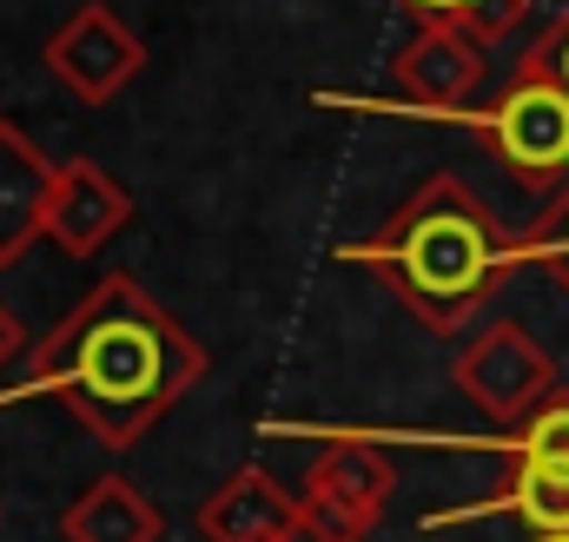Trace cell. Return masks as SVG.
Here are the masks:
<instances>
[{"label":"cell","mask_w":569,"mask_h":542,"mask_svg":"<svg viewBox=\"0 0 569 542\" xmlns=\"http://www.w3.org/2000/svg\"><path fill=\"white\" fill-rule=\"evenodd\" d=\"M199 536L206 542H284V536H305L298 490H284L279 476H266L259 463H246V470H232V476L199 503Z\"/></svg>","instance_id":"9c48e42d"},{"label":"cell","mask_w":569,"mask_h":542,"mask_svg":"<svg viewBox=\"0 0 569 542\" xmlns=\"http://www.w3.org/2000/svg\"><path fill=\"white\" fill-rule=\"evenodd\" d=\"M523 265L550 271L569 291V185L543 199V212H537L523 232H510V271H523Z\"/></svg>","instance_id":"4fadbf2b"},{"label":"cell","mask_w":569,"mask_h":542,"mask_svg":"<svg viewBox=\"0 0 569 542\" xmlns=\"http://www.w3.org/2000/svg\"><path fill=\"white\" fill-rule=\"evenodd\" d=\"M20 351H27V324H20V318H13V311L0 304V371H7V364H13Z\"/></svg>","instance_id":"2e32d148"},{"label":"cell","mask_w":569,"mask_h":542,"mask_svg":"<svg viewBox=\"0 0 569 542\" xmlns=\"http://www.w3.org/2000/svg\"><path fill=\"white\" fill-rule=\"evenodd\" d=\"M503 456L510 463H543V470H569V391H557L530 423L503 430Z\"/></svg>","instance_id":"5bb4252c"},{"label":"cell","mask_w":569,"mask_h":542,"mask_svg":"<svg viewBox=\"0 0 569 542\" xmlns=\"http://www.w3.org/2000/svg\"><path fill=\"white\" fill-rule=\"evenodd\" d=\"M133 225V192L100 165V159H67L53 179V205H47V239L67 259H100L120 232Z\"/></svg>","instance_id":"ba28073f"},{"label":"cell","mask_w":569,"mask_h":542,"mask_svg":"<svg viewBox=\"0 0 569 542\" xmlns=\"http://www.w3.org/2000/svg\"><path fill=\"white\" fill-rule=\"evenodd\" d=\"M470 133L483 139V152L523 185V192H563L569 185V93L517 60V73L497 87L490 113L470 120Z\"/></svg>","instance_id":"3957f363"},{"label":"cell","mask_w":569,"mask_h":542,"mask_svg":"<svg viewBox=\"0 0 569 542\" xmlns=\"http://www.w3.org/2000/svg\"><path fill=\"white\" fill-rule=\"evenodd\" d=\"M477 516H510V523H523L530 536H569V470L510 463V483H503V490H490L483 503H463V510H437V516H425V530L477 523Z\"/></svg>","instance_id":"8fae6325"},{"label":"cell","mask_w":569,"mask_h":542,"mask_svg":"<svg viewBox=\"0 0 569 542\" xmlns=\"http://www.w3.org/2000/svg\"><path fill=\"white\" fill-rule=\"evenodd\" d=\"M284 542H311V536H284Z\"/></svg>","instance_id":"d6986e66"},{"label":"cell","mask_w":569,"mask_h":542,"mask_svg":"<svg viewBox=\"0 0 569 542\" xmlns=\"http://www.w3.org/2000/svg\"><path fill=\"white\" fill-rule=\"evenodd\" d=\"M166 516L127 476H93L67 510H60V542H159Z\"/></svg>","instance_id":"7c38bea8"},{"label":"cell","mask_w":569,"mask_h":542,"mask_svg":"<svg viewBox=\"0 0 569 542\" xmlns=\"http://www.w3.org/2000/svg\"><path fill=\"white\" fill-rule=\"evenodd\" d=\"M40 67L53 73V87H60L67 100L107 107V100H120V93L146 73V40L107 7V0H87V7H73V13L47 33Z\"/></svg>","instance_id":"8992f818"},{"label":"cell","mask_w":569,"mask_h":542,"mask_svg":"<svg viewBox=\"0 0 569 542\" xmlns=\"http://www.w3.org/2000/svg\"><path fill=\"white\" fill-rule=\"evenodd\" d=\"M405 7H411L418 20H450V27H457V20H463L477 0H405Z\"/></svg>","instance_id":"e0dca14e"},{"label":"cell","mask_w":569,"mask_h":542,"mask_svg":"<svg viewBox=\"0 0 569 542\" xmlns=\"http://www.w3.org/2000/svg\"><path fill=\"white\" fill-rule=\"evenodd\" d=\"M530 542H569V536H530Z\"/></svg>","instance_id":"ac0fdd59"},{"label":"cell","mask_w":569,"mask_h":542,"mask_svg":"<svg viewBox=\"0 0 569 542\" xmlns=\"http://www.w3.org/2000/svg\"><path fill=\"white\" fill-rule=\"evenodd\" d=\"M477 87H483V47L463 27H450V20H425L411 33V47L391 60V100L411 107V113L463 120Z\"/></svg>","instance_id":"52a82bcc"},{"label":"cell","mask_w":569,"mask_h":542,"mask_svg":"<svg viewBox=\"0 0 569 542\" xmlns=\"http://www.w3.org/2000/svg\"><path fill=\"white\" fill-rule=\"evenodd\" d=\"M450 384L483 410L497 430H517L530 423L537 410L550 404L563 384H557V364L550 351L517 324V318H497V324H477L463 338V351L450 358Z\"/></svg>","instance_id":"5b68a950"},{"label":"cell","mask_w":569,"mask_h":542,"mask_svg":"<svg viewBox=\"0 0 569 542\" xmlns=\"http://www.w3.org/2000/svg\"><path fill=\"white\" fill-rule=\"evenodd\" d=\"M206 378V344L146 291L140 278L107 271L40 344L27 378L0 398H53L67 404L107 450H133L146 430L192 398Z\"/></svg>","instance_id":"6da1fadb"},{"label":"cell","mask_w":569,"mask_h":542,"mask_svg":"<svg viewBox=\"0 0 569 542\" xmlns=\"http://www.w3.org/2000/svg\"><path fill=\"white\" fill-rule=\"evenodd\" d=\"M517 60H523V67H537V73H550V80L569 93V0L550 13V27H537V40H530Z\"/></svg>","instance_id":"9a60e30c"},{"label":"cell","mask_w":569,"mask_h":542,"mask_svg":"<svg viewBox=\"0 0 569 542\" xmlns=\"http://www.w3.org/2000/svg\"><path fill=\"white\" fill-rule=\"evenodd\" d=\"M338 259L378 271L425 331L457 338L510 278V232L463 179L430 172L371 239L338 245Z\"/></svg>","instance_id":"7a4b0ae2"},{"label":"cell","mask_w":569,"mask_h":542,"mask_svg":"<svg viewBox=\"0 0 569 542\" xmlns=\"http://www.w3.org/2000/svg\"><path fill=\"white\" fill-rule=\"evenodd\" d=\"M60 165L20 133V120H0V271L20 265L33 239H47V205H53Z\"/></svg>","instance_id":"30bf717a"},{"label":"cell","mask_w":569,"mask_h":542,"mask_svg":"<svg viewBox=\"0 0 569 542\" xmlns=\"http://www.w3.org/2000/svg\"><path fill=\"white\" fill-rule=\"evenodd\" d=\"M398 496V463L385 456L378 436H325L298 483L305 536L311 542H365Z\"/></svg>","instance_id":"277c9868"}]
</instances>
